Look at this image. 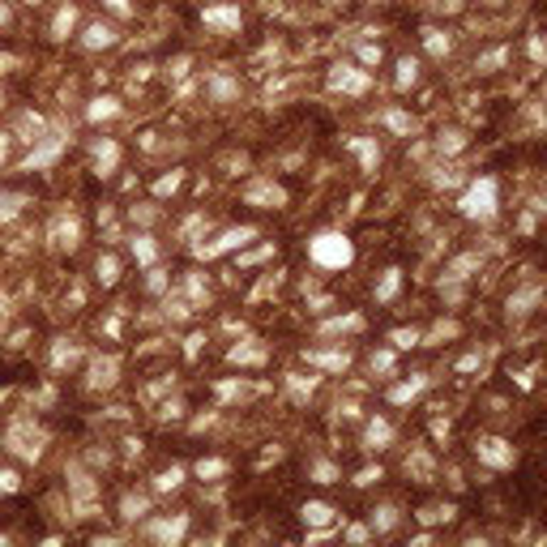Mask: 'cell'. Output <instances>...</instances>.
Segmentation results:
<instances>
[{
	"instance_id": "1",
	"label": "cell",
	"mask_w": 547,
	"mask_h": 547,
	"mask_svg": "<svg viewBox=\"0 0 547 547\" xmlns=\"http://www.w3.org/2000/svg\"><path fill=\"white\" fill-rule=\"evenodd\" d=\"M458 210H462V218H471V223H492V218L501 214V184H496V175L471 180L466 193L458 197Z\"/></svg>"
},
{
	"instance_id": "2",
	"label": "cell",
	"mask_w": 547,
	"mask_h": 547,
	"mask_svg": "<svg viewBox=\"0 0 547 547\" xmlns=\"http://www.w3.org/2000/svg\"><path fill=\"white\" fill-rule=\"evenodd\" d=\"M308 257H312L317 270H347L355 261V244L342 231H317L308 240Z\"/></svg>"
},
{
	"instance_id": "3",
	"label": "cell",
	"mask_w": 547,
	"mask_h": 547,
	"mask_svg": "<svg viewBox=\"0 0 547 547\" xmlns=\"http://www.w3.org/2000/svg\"><path fill=\"white\" fill-rule=\"evenodd\" d=\"M329 90H338V94H368L372 90V73L355 68V64H334L329 68Z\"/></svg>"
},
{
	"instance_id": "4",
	"label": "cell",
	"mask_w": 547,
	"mask_h": 547,
	"mask_svg": "<svg viewBox=\"0 0 547 547\" xmlns=\"http://www.w3.org/2000/svg\"><path fill=\"white\" fill-rule=\"evenodd\" d=\"M475 458H479L484 466H492V471H509V466L518 462L513 445L501 441V436H479V441H475Z\"/></svg>"
},
{
	"instance_id": "5",
	"label": "cell",
	"mask_w": 547,
	"mask_h": 547,
	"mask_svg": "<svg viewBox=\"0 0 547 547\" xmlns=\"http://www.w3.org/2000/svg\"><path fill=\"white\" fill-rule=\"evenodd\" d=\"M244 201L257 205V210H278V205H287V188L274 184V180H257V184L244 188Z\"/></svg>"
},
{
	"instance_id": "6",
	"label": "cell",
	"mask_w": 547,
	"mask_h": 547,
	"mask_svg": "<svg viewBox=\"0 0 547 547\" xmlns=\"http://www.w3.org/2000/svg\"><path fill=\"white\" fill-rule=\"evenodd\" d=\"M252 235H257V227H231V231H223L218 244H197V257H218V252H227V248H244Z\"/></svg>"
},
{
	"instance_id": "7",
	"label": "cell",
	"mask_w": 547,
	"mask_h": 547,
	"mask_svg": "<svg viewBox=\"0 0 547 547\" xmlns=\"http://www.w3.org/2000/svg\"><path fill=\"white\" fill-rule=\"evenodd\" d=\"M188 531V513H175V518H163V522H150V539L154 543H180Z\"/></svg>"
},
{
	"instance_id": "8",
	"label": "cell",
	"mask_w": 547,
	"mask_h": 547,
	"mask_svg": "<svg viewBox=\"0 0 547 547\" xmlns=\"http://www.w3.org/2000/svg\"><path fill=\"white\" fill-rule=\"evenodd\" d=\"M201 21L205 26H214V30H240V4H210L205 13H201Z\"/></svg>"
},
{
	"instance_id": "9",
	"label": "cell",
	"mask_w": 547,
	"mask_h": 547,
	"mask_svg": "<svg viewBox=\"0 0 547 547\" xmlns=\"http://www.w3.org/2000/svg\"><path fill=\"white\" fill-rule=\"evenodd\" d=\"M111 43H116V30H111L107 21H90V26H86V34H81V47H90V51L111 47Z\"/></svg>"
},
{
	"instance_id": "10",
	"label": "cell",
	"mask_w": 547,
	"mask_h": 547,
	"mask_svg": "<svg viewBox=\"0 0 547 547\" xmlns=\"http://www.w3.org/2000/svg\"><path fill=\"white\" fill-rule=\"evenodd\" d=\"M116 163H120V145H116V141H98V145H94V171H98V175H111Z\"/></svg>"
},
{
	"instance_id": "11",
	"label": "cell",
	"mask_w": 547,
	"mask_h": 547,
	"mask_svg": "<svg viewBox=\"0 0 547 547\" xmlns=\"http://www.w3.org/2000/svg\"><path fill=\"white\" fill-rule=\"evenodd\" d=\"M300 518H304V526H329L334 522V505H325V501H308L304 509H300Z\"/></svg>"
},
{
	"instance_id": "12",
	"label": "cell",
	"mask_w": 547,
	"mask_h": 547,
	"mask_svg": "<svg viewBox=\"0 0 547 547\" xmlns=\"http://www.w3.org/2000/svg\"><path fill=\"white\" fill-rule=\"evenodd\" d=\"M124 107H120V98H94L90 107H86V120L90 124H103V120H116Z\"/></svg>"
},
{
	"instance_id": "13",
	"label": "cell",
	"mask_w": 547,
	"mask_h": 547,
	"mask_svg": "<svg viewBox=\"0 0 547 547\" xmlns=\"http://www.w3.org/2000/svg\"><path fill=\"white\" fill-rule=\"evenodd\" d=\"M347 145H351V150L359 154L364 171H377V163H381V145H377V141H368V137H351Z\"/></svg>"
},
{
	"instance_id": "14",
	"label": "cell",
	"mask_w": 547,
	"mask_h": 547,
	"mask_svg": "<svg viewBox=\"0 0 547 547\" xmlns=\"http://www.w3.org/2000/svg\"><path fill=\"white\" fill-rule=\"evenodd\" d=\"M428 389V377H415V381H402V385H394L389 389V402H398V407H407V402H415L419 394Z\"/></svg>"
},
{
	"instance_id": "15",
	"label": "cell",
	"mask_w": 547,
	"mask_h": 547,
	"mask_svg": "<svg viewBox=\"0 0 547 547\" xmlns=\"http://www.w3.org/2000/svg\"><path fill=\"white\" fill-rule=\"evenodd\" d=\"M394 441V428L385 424V419H368V428H364V445L368 449H385Z\"/></svg>"
},
{
	"instance_id": "16",
	"label": "cell",
	"mask_w": 547,
	"mask_h": 547,
	"mask_svg": "<svg viewBox=\"0 0 547 547\" xmlns=\"http://www.w3.org/2000/svg\"><path fill=\"white\" fill-rule=\"evenodd\" d=\"M205 90H210V98H214V103H231V98L240 94V86H235L231 77H223V73H214V77L205 81Z\"/></svg>"
},
{
	"instance_id": "17",
	"label": "cell",
	"mask_w": 547,
	"mask_h": 547,
	"mask_svg": "<svg viewBox=\"0 0 547 547\" xmlns=\"http://www.w3.org/2000/svg\"><path fill=\"white\" fill-rule=\"evenodd\" d=\"M398 291H402V270L394 265V270H385V278L377 282V291H372V295H377V304H389Z\"/></svg>"
},
{
	"instance_id": "18",
	"label": "cell",
	"mask_w": 547,
	"mask_h": 547,
	"mask_svg": "<svg viewBox=\"0 0 547 547\" xmlns=\"http://www.w3.org/2000/svg\"><path fill=\"white\" fill-rule=\"evenodd\" d=\"M308 364H317V368H329V372H347V364H351V355H347V351H329V355H321V351H312V355H308Z\"/></svg>"
},
{
	"instance_id": "19",
	"label": "cell",
	"mask_w": 547,
	"mask_h": 547,
	"mask_svg": "<svg viewBox=\"0 0 547 547\" xmlns=\"http://www.w3.org/2000/svg\"><path fill=\"white\" fill-rule=\"evenodd\" d=\"M145 513H150V496H133V492H128V496L120 501V518H124V522H137V518H145Z\"/></svg>"
},
{
	"instance_id": "20",
	"label": "cell",
	"mask_w": 547,
	"mask_h": 547,
	"mask_svg": "<svg viewBox=\"0 0 547 547\" xmlns=\"http://www.w3.org/2000/svg\"><path fill=\"white\" fill-rule=\"evenodd\" d=\"M73 26H77V9H73V4H64V9L56 13V21H51V39H68V34H73Z\"/></svg>"
},
{
	"instance_id": "21",
	"label": "cell",
	"mask_w": 547,
	"mask_h": 547,
	"mask_svg": "<svg viewBox=\"0 0 547 547\" xmlns=\"http://www.w3.org/2000/svg\"><path fill=\"white\" fill-rule=\"evenodd\" d=\"M539 295H543L539 287H526V291H518V295L509 300V317H526V312H531V304H539Z\"/></svg>"
},
{
	"instance_id": "22",
	"label": "cell",
	"mask_w": 547,
	"mask_h": 547,
	"mask_svg": "<svg viewBox=\"0 0 547 547\" xmlns=\"http://www.w3.org/2000/svg\"><path fill=\"white\" fill-rule=\"evenodd\" d=\"M424 47H428L432 56H449V34L436 30V26H424Z\"/></svg>"
},
{
	"instance_id": "23",
	"label": "cell",
	"mask_w": 547,
	"mask_h": 547,
	"mask_svg": "<svg viewBox=\"0 0 547 547\" xmlns=\"http://www.w3.org/2000/svg\"><path fill=\"white\" fill-rule=\"evenodd\" d=\"M415 81H419V60H411V56L398 60V77H394V86H398V90H411Z\"/></svg>"
},
{
	"instance_id": "24",
	"label": "cell",
	"mask_w": 547,
	"mask_h": 547,
	"mask_svg": "<svg viewBox=\"0 0 547 547\" xmlns=\"http://www.w3.org/2000/svg\"><path fill=\"white\" fill-rule=\"evenodd\" d=\"M436 150H441V154H462V150H466V133H462V128H445L441 141H436Z\"/></svg>"
},
{
	"instance_id": "25",
	"label": "cell",
	"mask_w": 547,
	"mask_h": 547,
	"mask_svg": "<svg viewBox=\"0 0 547 547\" xmlns=\"http://www.w3.org/2000/svg\"><path fill=\"white\" fill-rule=\"evenodd\" d=\"M77 240H81V223H77V218H64V223L56 227V244H60V248H77Z\"/></svg>"
},
{
	"instance_id": "26",
	"label": "cell",
	"mask_w": 547,
	"mask_h": 547,
	"mask_svg": "<svg viewBox=\"0 0 547 547\" xmlns=\"http://www.w3.org/2000/svg\"><path fill=\"white\" fill-rule=\"evenodd\" d=\"M133 257H137V265H154L158 261V244L150 235H137L133 240Z\"/></svg>"
},
{
	"instance_id": "27",
	"label": "cell",
	"mask_w": 547,
	"mask_h": 547,
	"mask_svg": "<svg viewBox=\"0 0 547 547\" xmlns=\"http://www.w3.org/2000/svg\"><path fill=\"white\" fill-rule=\"evenodd\" d=\"M479 265H484V257H479V252H466V257H458V261L449 265V278H458V282H462V278H471Z\"/></svg>"
},
{
	"instance_id": "28",
	"label": "cell",
	"mask_w": 547,
	"mask_h": 547,
	"mask_svg": "<svg viewBox=\"0 0 547 547\" xmlns=\"http://www.w3.org/2000/svg\"><path fill=\"white\" fill-rule=\"evenodd\" d=\"M342 329H364V317L359 312H347V317H334L321 325V334H342Z\"/></svg>"
},
{
	"instance_id": "29",
	"label": "cell",
	"mask_w": 547,
	"mask_h": 547,
	"mask_svg": "<svg viewBox=\"0 0 547 547\" xmlns=\"http://www.w3.org/2000/svg\"><path fill=\"white\" fill-rule=\"evenodd\" d=\"M394 526H398V509H394V505L372 509V531H377V535H385V531H394Z\"/></svg>"
},
{
	"instance_id": "30",
	"label": "cell",
	"mask_w": 547,
	"mask_h": 547,
	"mask_svg": "<svg viewBox=\"0 0 547 547\" xmlns=\"http://www.w3.org/2000/svg\"><path fill=\"white\" fill-rule=\"evenodd\" d=\"M184 484V466H167L158 479H154V492H175Z\"/></svg>"
},
{
	"instance_id": "31",
	"label": "cell",
	"mask_w": 547,
	"mask_h": 547,
	"mask_svg": "<svg viewBox=\"0 0 547 547\" xmlns=\"http://www.w3.org/2000/svg\"><path fill=\"white\" fill-rule=\"evenodd\" d=\"M385 124H389L398 137H411V133H415V120H411L407 111H385Z\"/></svg>"
},
{
	"instance_id": "32",
	"label": "cell",
	"mask_w": 547,
	"mask_h": 547,
	"mask_svg": "<svg viewBox=\"0 0 547 547\" xmlns=\"http://www.w3.org/2000/svg\"><path fill=\"white\" fill-rule=\"evenodd\" d=\"M389 342H394L398 351H411V347H419V342H424V334H419V329H394V334H389Z\"/></svg>"
},
{
	"instance_id": "33",
	"label": "cell",
	"mask_w": 547,
	"mask_h": 547,
	"mask_svg": "<svg viewBox=\"0 0 547 547\" xmlns=\"http://www.w3.org/2000/svg\"><path fill=\"white\" fill-rule=\"evenodd\" d=\"M218 475H227V462L223 458H201L197 462V479H218Z\"/></svg>"
},
{
	"instance_id": "34",
	"label": "cell",
	"mask_w": 547,
	"mask_h": 547,
	"mask_svg": "<svg viewBox=\"0 0 547 547\" xmlns=\"http://www.w3.org/2000/svg\"><path fill=\"white\" fill-rule=\"evenodd\" d=\"M261 359H265L261 347H235L231 351V364H261Z\"/></svg>"
},
{
	"instance_id": "35",
	"label": "cell",
	"mask_w": 547,
	"mask_h": 547,
	"mask_svg": "<svg viewBox=\"0 0 547 547\" xmlns=\"http://www.w3.org/2000/svg\"><path fill=\"white\" fill-rule=\"evenodd\" d=\"M287 385H291V394H295V398L304 402V398H308V394L317 389V377H295V372H291V381H287Z\"/></svg>"
},
{
	"instance_id": "36",
	"label": "cell",
	"mask_w": 547,
	"mask_h": 547,
	"mask_svg": "<svg viewBox=\"0 0 547 547\" xmlns=\"http://www.w3.org/2000/svg\"><path fill=\"white\" fill-rule=\"evenodd\" d=\"M385 60V51H381V43H359V64H381Z\"/></svg>"
},
{
	"instance_id": "37",
	"label": "cell",
	"mask_w": 547,
	"mask_h": 547,
	"mask_svg": "<svg viewBox=\"0 0 547 547\" xmlns=\"http://www.w3.org/2000/svg\"><path fill=\"white\" fill-rule=\"evenodd\" d=\"M509 60V47H496V51H488V56H479V68L484 73H492V68H501Z\"/></svg>"
},
{
	"instance_id": "38",
	"label": "cell",
	"mask_w": 547,
	"mask_h": 547,
	"mask_svg": "<svg viewBox=\"0 0 547 547\" xmlns=\"http://www.w3.org/2000/svg\"><path fill=\"white\" fill-rule=\"evenodd\" d=\"M98 278H103L107 287L120 278V265H116V257H98Z\"/></svg>"
},
{
	"instance_id": "39",
	"label": "cell",
	"mask_w": 547,
	"mask_h": 547,
	"mask_svg": "<svg viewBox=\"0 0 547 547\" xmlns=\"http://www.w3.org/2000/svg\"><path fill=\"white\" fill-rule=\"evenodd\" d=\"M312 479H317V484H334V479H338V466H334V462H317V466H312Z\"/></svg>"
},
{
	"instance_id": "40",
	"label": "cell",
	"mask_w": 547,
	"mask_h": 547,
	"mask_svg": "<svg viewBox=\"0 0 547 547\" xmlns=\"http://www.w3.org/2000/svg\"><path fill=\"white\" fill-rule=\"evenodd\" d=\"M180 180H184V175H180V171H171V175H163V180L154 184V193H158V197H167V193H175V188H180Z\"/></svg>"
},
{
	"instance_id": "41",
	"label": "cell",
	"mask_w": 547,
	"mask_h": 547,
	"mask_svg": "<svg viewBox=\"0 0 547 547\" xmlns=\"http://www.w3.org/2000/svg\"><path fill=\"white\" fill-rule=\"evenodd\" d=\"M394 368V351H377L372 355V372H389Z\"/></svg>"
},
{
	"instance_id": "42",
	"label": "cell",
	"mask_w": 547,
	"mask_h": 547,
	"mask_svg": "<svg viewBox=\"0 0 547 547\" xmlns=\"http://www.w3.org/2000/svg\"><path fill=\"white\" fill-rule=\"evenodd\" d=\"M381 479V466H364L359 475H355V488H368V484H377Z\"/></svg>"
},
{
	"instance_id": "43",
	"label": "cell",
	"mask_w": 547,
	"mask_h": 547,
	"mask_svg": "<svg viewBox=\"0 0 547 547\" xmlns=\"http://www.w3.org/2000/svg\"><path fill=\"white\" fill-rule=\"evenodd\" d=\"M526 47H531V56H535V60H547V39H543V34H531V43H526Z\"/></svg>"
},
{
	"instance_id": "44",
	"label": "cell",
	"mask_w": 547,
	"mask_h": 547,
	"mask_svg": "<svg viewBox=\"0 0 547 547\" xmlns=\"http://www.w3.org/2000/svg\"><path fill=\"white\" fill-rule=\"evenodd\" d=\"M103 9H111L116 17H128L133 13V0H103Z\"/></svg>"
},
{
	"instance_id": "45",
	"label": "cell",
	"mask_w": 547,
	"mask_h": 547,
	"mask_svg": "<svg viewBox=\"0 0 547 547\" xmlns=\"http://www.w3.org/2000/svg\"><path fill=\"white\" fill-rule=\"evenodd\" d=\"M347 539H351V543H368V539H372V531H368V526H351V531H347Z\"/></svg>"
},
{
	"instance_id": "46",
	"label": "cell",
	"mask_w": 547,
	"mask_h": 547,
	"mask_svg": "<svg viewBox=\"0 0 547 547\" xmlns=\"http://www.w3.org/2000/svg\"><path fill=\"white\" fill-rule=\"evenodd\" d=\"M479 364H484V359H479V355H466V359H458V372H475V368H479Z\"/></svg>"
},
{
	"instance_id": "47",
	"label": "cell",
	"mask_w": 547,
	"mask_h": 547,
	"mask_svg": "<svg viewBox=\"0 0 547 547\" xmlns=\"http://www.w3.org/2000/svg\"><path fill=\"white\" fill-rule=\"evenodd\" d=\"M188 64H193V60H188V56H180V60L171 64V77H184V73H188Z\"/></svg>"
},
{
	"instance_id": "48",
	"label": "cell",
	"mask_w": 547,
	"mask_h": 547,
	"mask_svg": "<svg viewBox=\"0 0 547 547\" xmlns=\"http://www.w3.org/2000/svg\"><path fill=\"white\" fill-rule=\"evenodd\" d=\"M13 488H17V475H13V471H4V475H0V492H13Z\"/></svg>"
},
{
	"instance_id": "49",
	"label": "cell",
	"mask_w": 547,
	"mask_h": 547,
	"mask_svg": "<svg viewBox=\"0 0 547 547\" xmlns=\"http://www.w3.org/2000/svg\"><path fill=\"white\" fill-rule=\"evenodd\" d=\"M9 68H13V56H0V77H4Z\"/></svg>"
},
{
	"instance_id": "50",
	"label": "cell",
	"mask_w": 547,
	"mask_h": 547,
	"mask_svg": "<svg viewBox=\"0 0 547 547\" xmlns=\"http://www.w3.org/2000/svg\"><path fill=\"white\" fill-rule=\"evenodd\" d=\"M4 154H9V137H0V163H4Z\"/></svg>"
},
{
	"instance_id": "51",
	"label": "cell",
	"mask_w": 547,
	"mask_h": 547,
	"mask_svg": "<svg viewBox=\"0 0 547 547\" xmlns=\"http://www.w3.org/2000/svg\"><path fill=\"white\" fill-rule=\"evenodd\" d=\"M0 26H9V9L4 4H0Z\"/></svg>"
},
{
	"instance_id": "52",
	"label": "cell",
	"mask_w": 547,
	"mask_h": 547,
	"mask_svg": "<svg viewBox=\"0 0 547 547\" xmlns=\"http://www.w3.org/2000/svg\"><path fill=\"white\" fill-rule=\"evenodd\" d=\"M449 9H462V0H449Z\"/></svg>"
},
{
	"instance_id": "53",
	"label": "cell",
	"mask_w": 547,
	"mask_h": 547,
	"mask_svg": "<svg viewBox=\"0 0 547 547\" xmlns=\"http://www.w3.org/2000/svg\"><path fill=\"white\" fill-rule=\"evenodd\" d=\"M539 210H543V214H547V197H543V201H539Z\"/></svg>"
},
{
	"instance_id": "54",
	"label": "cell",
	"mask_w": 547,
	"mask_h": 547,
	"mask_svg": "<svg viewBox=\"0 0 547 547\" xmlns=\"http://www.w3.org/2000/svg\"><path fill=\"white\" fill-rule=\"evenodd\" d=\"M488 4H501V0H488Z\"/></svg>"
},
{
	"instance_id": "55",
	"label": "cell",
	"mask_w": 547,
	"mask_h": 547,
	"mask_svg": "<svg viewBox=\"0 0 547 547\" xmlns=\"http://www.w3.org/2000/svg\"><path fill=\"white\" fill-rule=\"evenodd\" d=\"M30 4H39V0H30Z\"/></svg>"
}]
</instances>
